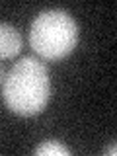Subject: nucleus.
<instances>
[{
	"label": "nucleus",
	"instance_id": "7ed1b4c3",
	"mask_svg": "<svg viewBox=\"0 0 117 156\" xmlns=\"http://www.w3.org/2000/svg\"><path fill=\"white\" fill-rule=\"evenodd\" d=\"M22 49V35L14 26L0 22V58H12Z\"/></svg>",
	"mask_w": 117,
	"mask_h": 156
},
{
	"label": "nucleus",
	"instance_id": "20e7f679",
	"mask_svg": "<svg viewBox=\"0 0 117 156\" xmlns=\"http://www.w3.org/2000/svg\"><path fill=\"white\" fill-rule=\"evenodd\" d=\"M35 154L37 156H68L70 150L65 144H61L58 140H43L35 148Z\"/></svg>",
	"mask_w": 117,
	"mask_h": 156
},
{
	"label": "nucleus",
	"instance_id": "f03ea898",
	"mask_svg": "<svg viewBox=\"0 0 117 156\" xmlns=\"http://www.w3.org/2000/svg\"><path fill=\"white\" fill-rule=\"evenodd\" d=\"M76 41L78 26L65 10H45L29 26V45L47 61H58L70 55Z\"/></svg>",
	"mask_w": 117,
	"mask_h": 156
},
{
	"label": "nucleus",
	"instance_id": "423d86ee",
	"mask_svg": "<svg viewBox=\"0 0 117 156\" xmlns=\"http://www.w3.org/2000/svg\"><path fill=\"white\" fill-rule=\"evenodd\" d=\"M0 80H2V68H0Z\"/></svg>",
	"mask_w": 117,
	"mask_h": 156
},
{
	"label": "nucleus",
	"instance_id": "f257e3e1",
	"mask_svg": "<svg viewBox=\"0 0 117 156\" xmlns=\"http://www.w3.org/2000/svg\"><path fill=\"white\" fill-rule=\"evenodd\" d=\"M4 101L18 115H35L47 105L51 80L43 62L33 57H22L4 78Z\"/></svg>",
	"mask_w": 117,
	"mask_h": 156
},
{
	"label": "nucleus",
	"instance_id": "39448f33",
	"mask_svg": "<svg viewBox=\"0 0 117 156\" xmlns=\"http://www.w3.org/2000/svg\"><path fill=\"white\" fill-rule=\"evenodd\" d=\"M105 154H109V156H115V152H117V146H115V143H111L109 146H107V148L104 150Z\"/></svg>",
	"mask_w": 117,
	"mask_h": 156
}]
</instances>
